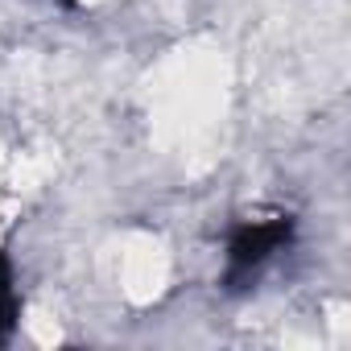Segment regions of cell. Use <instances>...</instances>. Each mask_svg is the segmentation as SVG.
<instances>
[{"label": "cell", "mask_w": 351, "mask_h": 351, "mask_svg": "<svg viewBox=\"0 0 351 351\" xmlns=\"http://www.w3.org/2000/svg\"><path fill=\"white\" fill-rule=\"evenodd\" d=\"M298 236V215L293 211H265L236 219L223 244V289L240 293L248 289L269 261H277Z\"/></svg>", "instance_id": "obj_1"}, {"label": "cell", "mask_w": 351, "mask_h": 351, "mask_svg": "<svg viewBox=\"0 0 351 351\" xmlns=\"http://www.w3.org/2000/svg\"><path fill=\"white\" fill-rule=\"evenodd\" d=\"M21 322V289H17V265L13 252L0 248V347H9Z\"/></svg>", "instance_id": "obj_2"}]
</instances>
